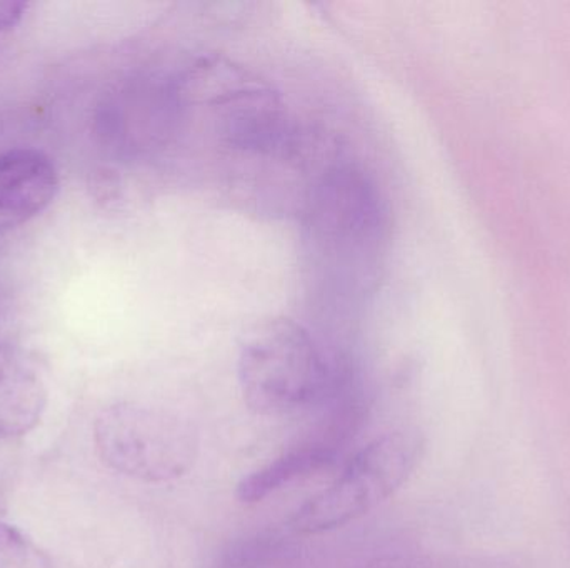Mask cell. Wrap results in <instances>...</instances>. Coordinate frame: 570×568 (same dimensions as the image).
Here are the masks:
<instances>
[{
    "instance_id": "obj_1",
    "label": "cell",
    "mask_w": 570,
    "mask_h": 568,
    "mask_svg": "<svg viewBox=\"0 0 570 568\" xmlns=\"http://www.w3.org/2000/svg\"><path fill=\"white\" fill-rule=\"evenodd\" d=\"M244 402L257 416L283 417L328 403L354 387L348 359L325 349L301 323L273 319L244 340L237 362Z\"/></svg>"
},
{
    "instance_id": "obj_2",
    "label": "cell",
    "mask_w": 570,
    "mask_h": 568,
    "mask_svg": "<svg viewBox=\"0 0 570 568\" xmlns=\"http://www.w3.org/2000/svg\"><path fill=\"white\" fill-rule=\"evenodd\" d=\"M385 209L361 169L332 166L312 183L304 236L312 262L344 293H362L377 272L385 240Z\"/></svg>"
},
{
    "instance_id": "obj_3",
    "label": "cell",
    "mask_w": 570,
    "mask_h": 568,
    "mask_svg": "<svg viewBox=\"0 0 570 568\" xmlns=\"http://www.w3.org/2000/svg\"><path fill=\"white\" fill-rule=\"evenodd\" d=\"M424 449V436L415 429L395 430L372 440L335 482L294 514L292 530L317 536L371 512L407 482Z\"/></svg>"
},
{
    "instance_id": "obj_4",
    "label": "cell",
    "mask_w": 570,
    "mask_h": 568,
    "mask_svg": "<svg viewBox=\"0 0 570 568\" xmlns=\"http://www.w3.org/2000/svg\"><path fill=\"white\" fill-rule=\"evenodd\" d=\"M94 437L106 466L147 484L186 476L199 450L196 430L187 420L134 403L104 410L97 417Z\"/></svg>"
},
{
    "instance_id": "obj_5",
    "label": "cell",
    "mask_w": 570,
    "mask_h": 568,
    "mask_svg": "<svg viewBox=\"0 0 570 568\" xmlns=\"http://www.w3.org/2000/svg\"><path fill=\"white\" fill-rule=\"evenodd\" d=\"M331 410L321 423L302 437L297 444L287 447L279 457L261 469L254 470L237 484L239 502H263L271 494L287 484L311 476L328 466L341 447L354 436L364 419V403L358 396H345L328 403Z\"/></svg>"
},
{
    "instance_id": "obj_6",
    "label": "cell",
    "mask_w": 570,
    "mask_h": 568,
    "mask_svg": "<svg viewBox=\"0 0 570 568\" xmlns=\"http://www.w3.org/2000/svg\"><path fill=\"white\" fill-rule=\"evenodd\" d=\"M219 130L240 152L273 156L292 147V127L276 93L254 82H234L216 97Z\"/></svg>"
},
{
    "instance_id": "obj_7",
    "label": "cell",
    "mask_w": 570,
    "mask_h": 568,
    "mask_svg": "<svg viewBox=\"0 0 570 568\" xmlns=\"http://www.w3.org/2000/svg\"><path fill=\"white\" fill-rule=\"evenodd\" d=\"M60 189L59 170L42 150L16 147L0 152V232L43 212Z\"/></svg>"
},
{
    "instance_id": "obj_8",
    "label": "cell",
    "mask_w": 570,
    "mask_h": 568,
    "mask_svg": "<svg viewBox=\"0 0 570 568\" xmlns=\"http://www.w3.org/2000/svg\"><path fill=\"white\" fill-rule=\"evenodd\" d=\"M46 406L39 367L22 350L0 343V437L12 439L36 429Z\"/></svg>"
},
{
    "instance_id": "obj_9",
    "label": "cell",
    "mask_w": 570,
    "mask_h": 568,
    "mask_svg": "<svg viewBox=\"0 0 570 568\" xmlns=\"http://www.w3.org/2000/svg\"><path fill=\"white\" fill-rule=\"evenodd\" d=\"M0 568H52V560L26 534L0 524Z\"/></svg>"
},
{
    "instance_id": "obj_10",
    "label": "cell",
    "mask_w": 570,
    "mask_h": 568,
    "mask_svg": "<svg viewBox=\"0 0 570 568\" xmlns=\"http://www.w3.org/2000/svg\"><path fill=\"white\" fill-rule=\"evenodd\" d=\"M414 568H519L504 557H459V559L424 560Z\"/></svg>"
},
{
    "instance_id": "obj_11",
    "label": "cell",
    "mask_w": 570,
    "mask_h": 568,
    "mask_svg": "<svg viewBox=\"0 0 570 568\" xmlns=\"http://www.w3.org/2000/svg\"><path fill=\"white\" fill-rule=\"evenodd\" d=\"M27 2H12V0H0V32L13 29L26 16Z\"/></svg>"
}]
</instances>
